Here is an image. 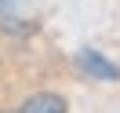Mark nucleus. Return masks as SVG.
<instances>
[{"label": "nucleus", "instance_id": "1", "mask_svg": "<svg viewBox=\"0 0 120 113\" xmlns=\"http://www.w3.org/2000/svg\"><path fill=\"white\" fill-rule=\"evenodd\" d=\"M0 29L8 37H33L37 15H33L29 0H0Z\"/></svg>", "mask_w": 120, "mask_h": 113}, {"label": "nucleus", "instance_id": "2", "mask_svg": "<svg viewBox=\"0 0 120 113\" xmlns=\"http://www.w3.org/2000/svg\"><path fill=\"white\" fill-rule=\"evenodd\" d=\"M76 66H80V73L95 77V80H109V84L120 80V66L109 62L105 55H98L95 47H80V51H76Z\"/></svg>", "mask_w": 120, "mask_h": 113}, {"label": "nucleus", "instance_id": "3", "mask_svg": "<svg viewBox=\"0 0 120 113\" xmlns=\"http://www.w3.org/2000/svg\"><path fill=\"white\" fill-rule=\"evenodd\" d=\"M22 113H66V98L55 91H37L22 102Z\"/></svg>", "mask_w": 120, "mask_h": 113}, {"label": "nucleus", "instance_id": "4", "mask_svg": "<svg viewBox=\"0 0 120 113\" xmlns=\"http://www.w3.org/2000/svg\"><path fill=\"white\" fill-rule=\"evenodd\" d=\"M18 113H22V109H18Z\"/></svg>", "mask_w": 120, "mask_h": 113}]
</instances>
